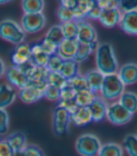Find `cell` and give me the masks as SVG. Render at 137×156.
<instances>
[{"label": "cell", "instance_id": "6da1fadb", "mask_svg": "<svg viewBox=\"0 0 137 156\" xmlns=\"http://www.w3.org/2000/svg\"><path fill=\"white\" fill-rule=\"evenodd\" d=\"M95 64L98 71L104 76L117 73L118 62L111 43L104 42L99 44L95 51Z\"/></svg>", "mask_w": 137, "mask_h": 156}, {"label": "cell", "instance_id": "7a4b0ae2", "mask_svg": "<svg viewBox=\"0 0 137 156\" xmlns=\"http://www.w3.org/2000/svg\"><path fill=\"white\" fill-rule=\"evenodd\" d=\"M125 85L122 83L117 74L104 76V80L100 91L101 97L106 102H115L124 93Z\"/></svg>", "mask_w": 137, "mask_h": 156}, {"label": "cell", "instance_id": "3957f363", "mask_svg": "<svg viewBox=\"0 0 137 156\" xmlns=\"http://www.w3.org/2000/svg\"><path fill=\"white\" fill-rule=\"evenodd\" d=\"M0 37L17 46L24 42L25 32L18 23L6 19L0 22Z\"/></svg>", "mask_w": 137, "mask_h": 156}, {"label": "cell", "instance_id": "277c9868", "mask_svg": "<svg viewBox=\"0 0 137 156\" xmlns=\"http://www.w3.org/2000/svg\"><path fill=\"white\" fill-rule=\"evenodd\" d=\"M102 142L100 138L93 134H83L75 141V150L80 156H97Z\"/></svg>", "mask_w": 137, "mask_h": 156}, {"label": "cell", "instance_id": "5b68a950", "mask_svg": "<svg viewBox=\"0 0 137 156\" xmlns=\"http://www.w3.org/2000/svg\"><path fill=\"white\" fill-rule=\"evenodd\" d=\"M132 115L118 101H115L108 105L106 120L115 125H124L131 122Z\"/></svg>", "mask_w": 137, "mask_h": 156}, {"label": "cell", "instance_id": "8992f818", "mask_svg": "<svg viewBox=\"0 0 137 156\" xmlns=\"http://www.w3.org/2000/svg\"><path fill=\"white\" fill-rule=\"evenodd\" d=\"M46 25V17L42 13L24 14L21 20V26L23 30L28 34H35L42 31Z\"/></svg>", "mask_w": 137, "mask_h": 156}, {"label": "cell", "instance_id": "52a82bcc", "mask_svg": "<svg viewBox=\"0 0 137 156\" xmlns=\"http://www.w3.org/2000/svg\"><path fill=\"white\" fill-rule=\"evenodd\" d=\"M71 123L70 112L62 107L57 106L53 113V128L54 132L58 136L68 133Z\"/></svg>", "mask_w": 137, "mask_h": 156}, {"label": "cell", "instance_id": "ba28073f", "mask_svg": "<svg viewBox=\"0 0 137 156\" xmlns=\"http://www.w3.org/2000/svg\"><path fill=\"white\" fill-rule=\"evenodd\" d=\"M78 23V35L77 40L79 43L90 44L98 41V34L93 24L84 20L76 21Z\"/></svg>", "mask_w": 137, "mask_h": 156}, {"label": "cell", "instance_id": "9c48e42d", "mask_svg": "<svg viewBox=\"0 0 137 156\" xmlns=\"http://www.w3.org/2000/svg\"><path fill=\"white\" fill-rule=\"evenodd\" d=\"M6 78L7 80L9 82L10 86L13 88L16 87L19 90L25 87L28 83V79H27L24 72L19 67L15 66H11L6 69Z\"/></svg>", "mask_w": 137, "mask_h": 156}, {"label": "cell", "instance_id": "30bf717a", "mask_svg": "<svg viewBox=\"0 0 137 156\" xmlns=\"http://www.w3.org/2000/svg\"><path fill=\"white\" fill-rule=\"evenodd\" d=\"M20 100L24 104H33L44 97V90L27 84L25 87L22 88L18 92Z\"/></svg>", "mask_w": 137, "mask_h": 156}, {"label": "cell", "instance_id": "8fae6325", "mask_svg": "<svg viewBox=\"0 0 137 156\" xmlns=\"http://www.w3.org/2000/svg\"><path fill=\"white\" fill-rule=\"evenodd\" d=\"M31 60V47L27 43H22L16 46L11 56V61L13 66H22Z\"/></svg>", "mask_w": 137, "mask_h": 156}, {"label": "cell", "instance_id": "7c38bea8", "mask_svg": "<svg viewBox=\"0 0 137 156\" xmlns=\"http://www.w3.org/2000/svg\"><path fill=\"white\" fill-rule=\"evenodd\" d=\"M117 74L125 86L135 84L137 82V64L127 63L121 66Z\"/></svg>", "mask_w": 137, "mask_h": 156}, {"label": "cell", "instance_id": "4fadbf2b", "mask_svg": "<svg viewBox=\"0 0 137 156\" xmlns=\"http://www.w3.org/2000/svg\"><path fill=\"white\" fill-rule=\"evenodd\" d=\"M121 18H122V12L119 10L118 8L104 9L102 10L99 22L102 26L106 28H114L119 25Z\"/></svg>", "mask_w": 137, "mask_h": 156}, {"label": "cell", "instance_id": "5bb4252c", "mask_svg": "<svg viewBox=\"0 0 137 156\" xmlns=\"http://www.w3.org/2000/svg\"><path fill=\"white\" fill-rule=\"evenodd\" d=\"M107 108H108L107 102L103 100L101 96H98L96 98L94 102L88 107V109L92 117V122H101L104 121L106 119Z\"/></svg>", "mask_w": 137, "mask_h": 156}, {"label": "cell", "instance_id": "9a60e30c", "mask_svg": "<svg viewBox=\"0 0 137 156\" xmlns=\"http://www.w3.org/2000/svg\"><path fill=\"white\" fill-rule=\"evenodd\" d=\"M119 26L124 33L137 36V10L123 13Z\"/></svg>", "mask_w": 137, "mask_h": 156}, {"label": "cell", "instance_id": "2e32d148", "mask_svg": "<svg viewBox=\"0 0 137 156\" xmlns=\"http://www.w3.org/2000/svg\"><path fill=\"white\" fill-rule=\"evenodd\" d=\"M78 40H68L64 39L57 46V53L65 60H74L78 48Z\"/></svg>", "mask_w": 137, "mask_h": 156}, {"label": "cell", "instance_id": "e0dca14e", "mask_svg": "<svg viewBox=\"0 0 137 156\" xmlns=\"http://www.w3.org/2000/svg\"><path fill=\"white\" fill-rule=\"evenodd\" d=\"M17 92L9 84L0 85V109H6L16 100Z\"/></svg>", "mask_w": 137, "mask_h": 156}, {"label": "cell", "instance_id": "ac0fdd59", "mask_svg": "<svg viewBox=\"0 0 137 156\" xmlns=\"http://www.w3.org/2000/svg\"><path fill=\"white\" fill-rule=\"evenodd\" d=\"M71 122L76 126H85L92 122V117L88 108L78 107L70 114Z\"/></svg>", "mask_w": 137, "mask_h": 156}, {"label": "cell", "instance_id": "d6986e66", "mask_svg": "<svg viewBox=\"0 0 137 156\" xmlns=\"http://www.w3.org/2000/svg\"><path fill=\"white\" fill-rule=\"evenodd\" d=\"M85 78L87 80L90 91H92L96 94H100L102 85L104 80V75L102 74L100 71H98L97 69H92L89 70L88 72H87Z\"/></svg>", "mask_w": 137, "mask_h": 156}, {"label": "cell", "instance_id": "ffe728a7", "mask_svg": "<svg viewBox=\"0 0 137 156\" xmlns=\"http://www.w3.org/2000/svg\"><path fill=\"white\" fill-rule=\"evenodd\" d=\"M31 47V60L30 63L36 66H40V67H46L48 60H49V55L46 54L40 43L34 44Z\"/></svg>", "mask_w": 137, "mask_h": 156}, {"label": "cell", "instance_id": "44dd1931", "mask_svg": "<svg viewBox=\"0 0 137 156\" xmlns=\"http://www.w3.org/2000/svg\"><path fill=\"white\" fill-rule=\"evenodd\" d=\"M98 46H99L98 41L94 42V43H90V44L78 43V48H77L74 60L78 64L85 62L94 51H96Z\"/></svg>", "mask_w": 137, "mask_h": 156}, {"label": "cell", "instance_id": "7402d4cb", "mask_svg": "<svg viewBox=\"0 0 137 156\" xmlns=\"http://www.w3.org/2000/svg\"><path fill=\"white\" fill-rule=\"evenodd\" d=\"M59 73L67 80H70L79 76V64L75 60H65L59 69Z\"/></svg>", "mask_w": 137, "mask_h": 156}, {"label": "cell", "instance_id": "603a6c76", "mask_svg": "<svg viewBox=\"0 0 137 156\" xmlns=\"http://www.w3.org/2000/svg\"><path fill=\"white\" fill-rule=\"evenodd\" d=\"M118 102L131 114L137 112V94L133 92H124L119 97Z\"/></svg>", "mask_w": 137, "mask_h": 156}, {"label": "cell", "instance_id": "cb8c5ba5", "mask_svg": "<svg viewBox=\"0 0 137 156\" xmlns=\"http://www.w3.org/2000/svg\"><path fill=\"white\" fill-rule=\"evenodd\" d=\"M7 141L14 151H24L26 147V136L23 132H15L10 134L7 137Z\"/></svg>", "mask_w": 137, "mask_h": 156}, {"label": "cell", "instance_id": "d4e9b609", "mask_svg": "<svg viewBox=\"0 0 137 156\" xmlns=\"http://www.w3.org/2000/svg\"><path fill=\"white\" fill-rule=\"evenodd\" d=\"M98 96H99L98 94H96L92 91L87 90V91H82V92L76 93V95H75L74 99H75L76 105L78 107L88 108Z\"/></svg>", "mask_w": 137, "mask_h": 156}, {"label": "cell", "instance_id": "484cf974", "mask_svg": "<svg viewBox=\"0 0 137 156\" xmlns=\"http://www.w3.org/2000/svg\"><path fill=\"white\" fill-rule=\"evenodd\" d=\"M45 2L43 0H24L22 1V9L24 14H36L43 11Z\"/></svg>", "mask_w": 137, "mask_h": 156}, {"label": "cell", "instance_id": "4316f807", "mask_svg": "<svg viewBox=\"0 0 137 156\" xmlns=\"http://www.w3.org/2000/svg\"><path fill=\"white\" fill-rule=\"evenodd\" d=\"M62 34L65 39L68 40H77L78 35V23L76 21L63 23L60 24Z\"/></svg>", "mask_w": 137, "mask_h": 156}, {"label": "cell", "instance_id": "83f0119b", "mask_svg": "<svg viewBox=\"0 0 137 156\" xmlns=\"http://www.w3.org/2000/svg\"><path fill=\"white\" fill-rule=\"evenodd\" d=\"M97 156H123V148L117 143H105L102 145Z\"/></svg>", "mask_w": 137, "mask_h": 156}, {"label": "cell", "instance_id": "f1b7e54d", "mask_svg": "<svg viewBox=\"0 0 137 156\" xmlns=\"http://www.w3.org/2000/svg\"><path fill=\"white\" fill-rule=\"evenodd\" d=\"M44 37L46 39L52 41L53 43L56 44L57 46H58L61 43V42L65 39L64 37H63V34H62L61 27L58 24L51 26L48 29V31L46 32Z\"/></svg>", "mask_w": 137, "mask_h": 156}, {"label": "cell", "instance_id": "f546056e", "mask_svg": "<svg viewBox=\"0 0 137 156\" xmlns=\"http://www.w3.org/2000/svg\"><path fill=\"white\" fill-rule=\"evenodd\" d=\"M123 147L129 156H137V135H127L123 139Z\"/></svg>", "mask_w": 137, "mask_h": 156}, {"label": "cell", "instance_id": "4dcf8cb0", "mask_svg": "<svg viewBox=\"0 0 137 156\" xmlns=\"http://www.w3.org/2000/svg\"><path fill=\"white\" fill-rule=\"evenodd\" d=\"M68 84L76 92H82V91H87L90 90L87 80H86L85 76H77L70 80H68Z\"/></svg>", "mask_w": 137, "mask_h": 156}, {"label": "cell", "instance_id": "1f68e13d", "mask_svg": "<svg viewBox=\"0 0 137 156\" xmlns=\"http://www.w3.org/2000/svg\"><path fill=\"white\" fill-rule=\"evenodd\" d=\"M93 1H78V5L74 9V18L75 21L86 19L87 14L91 8Z\"/></svg>", "mask_w": 137, "mask_h": 156}, {"label": "cell", "instance_id": "d6a6232c", "mask_svg": "<svg viewBox=\"0 0 137 156\" xmlns=\"http://www.w3.org/2000/svg\"><path fill=\"white\" fill-rule=\"evenodd\" d=\"M46 82L47 84L53 85V86H56L59 89H62L68 84V80L59 72H49Z\"/></svg>", "mask_w": 137, "mask_h": 156}, {"label": "cell", "instance_id": "836d02e7", "mask_svg": "<svg viewBox=\"0 0 137 156\" xmlns=\"http://www.w3.org/2000/svg\"><path fill=\"white\" fill-rule=\"evenodd\" d=\"M63 59L57 53H54L51 56H49V60L47 63V69L50 72H59V69L63 64Z\"/></svg>", "mask_w": 137, "mask_h": 156}, {"label": "cell", "instance_id": "e575fe53", "mask_svg": "<svg viewBox=\"0 0 137 156\" xmlns=\"http://www.w3.org/2000/svg\"><path fill=\"white\" fill-rule=\"evenodd\" d=\"M44 97L50 101L58 102L60 99V89L53 86V85L47 84L44 89Z\"/></svg>", "mask_w": 137, "mask_h": 156}, {"label": "cell", "instance_id": "d590c367", "mask_svg": "<svg viewBox=\"0 0 137 156\" xmlns=\"http://www.w3.org/2000/svg\"><path fill=\"white\" fill-rule=\"evenodd\" d=\"M57 16L58 20L61 22V23H68V22H72V21H75L73 10L63 8L61 6L57 9Z\"/></svg>", "mask_w": 137, "mask_h": 156}, {"label": "cell", "instance_id": "8d00e7d4", "mask_svg": "<svg viewBox=\"0 0 137 156\" xmlns=\"http://www.w3.org/2000/svg\"><path fill=\"white\" fill-rule=\"evenodd\" d=\"M9 116L6 109H0V135H5L9 131Z\"/></svg>", "mask_w": 137, "mask_h": 156}, {"label": "cell", "instance_id": "74e56055", "mask_svg": "<svg viewBox=\"0 0 137 156\" xmlns=\"http://www.w3.org/2000/svg\"><path fill=\"white\" fill-rule=\"evenodd\" d=\"M118 9L123 13L137 10V1L136 0H123V1H118Z\"/></svg>", "mask_w": 137, "mask_h": 156}, {"label": "cell", "instance_id": "f35d334b", "mask_svg": "<svg viewBox=\"0 0 137 156\" xmlns=\"http://www.w3.org/2000/svg\"><path fill=\"white\" fill-rule=\"evenodd\" d=\"M76 95V92L67 84L62 89H60V99L59 101H68V100H73Z\"/></svg>", "mask_w": 137, "mask_h": 156}, {"label": "cell", "instance_id": "ab89813d", "mask_svg": "<svg viewBox=\"0 0 137 156\" xmlns=\"http://www.w3.org/2000/svg\"><path fill=\"white\" fill-rule=\"evenodd\" d=\"M40 46H42L43 51L48 54L49 56L57 53V46L56 44H54L52 41L46 39L45 37L42 40V42H40Z\"/></svg>", "mask_w": 137, "mask_h": 156}, {"label": "cell", "instance_id": "60d3db41", "mask_svg": "<svg viewBox=\"0 0 137 156\" xmlns=\"http://www.w3.org/2000/svg\"><path fill=\"white\" fill-rule=\"evenodd\" d=\"M101 14H102V9L98 6L97 1H93V4H92L91 8L89 9L86 18L91 19V20H98L99 21Z\"/></svg>", "mask_w": 137, "mask_h": 156}, {"label": "cell", "instance_id": "b9f144b4", "mask_svg": "<svg viewBox=\"0 0 137 156\" xmlns=\"http://www.w3.org/2000/svg\"><path fill=\"white\" fill-rule=\"evenodd\" d=\"M14 151L7 141V139L0 140V156H13Z\"/></svg>", "mask_w": 137, "mask_h": 156}, {"label": "cell", "instance_id": "7bdbcfd3", "mask_svg": "<svg viewBox=\"0 0 137 156\" xmlns=\"http://www.w3.org/2000/svg\"><path fill=\"white\" fill-rule=\"evenodd\" d=\"M25 156H44L43 151L36 145H26L24 149Z\"/></svg>", "mask_w": 137, "mask_h": 156}, {"label": "cell", "instance_id": "ee69618b", "mask_svg": "<svg viewBox=\"0 0 137 156\" xmlns=\"http://www.w3.org/2000/svg\"><path fill=\"white\" fill-rule=\"evenodd\" d=\"M97 4L102 10L118 8V1L116 0H101V1H97Z\"/></svg>", "mask_w": 137, "mask_h": 156}, {"label": "cell", "instance_id": "f6af8a7d", "mask_svg": "<svg viewBox=\"0 0 137 156\" xmlns=\"http://www.w3.org/2000/svg\"><path fill=\"white\" fill-rule=\"evenodd\" d=\"M77 5H78V1H75V0H63V1H60L61 7L73 10V11L76 9Z\"/></svg>", "mask_w": 137, "mask_h": 156}, {"label": "cell", "instance_id": "bcb514c9", "mask_svg": "<svg viewBox=\"0 0 137 156\" xmlns=\"http://www.w3.org/2000/svg\"><path fill=\"white\" fill-rule=\"evenodd\" d=\"M6 65H5V62L0 58V79H1L5 73H6Z\"/></svg>", "mask_w": 137, "mask_h": 156}, {"label": "cell", "instance_id": "7dc6e473", "mask_svg": "<svg viewBox=\"0 0 137 156\" xmlns=\"http://www.w3.org/2000/svg\"><path fill=\"white\" fill-rule=\"evenodd\" d=\"M13 156H25L24 150V151H14V153H13Z\"/></svg>", "mask_w": 137, "mask_h": 156}, {"label": "cell", "instance_id": "c3c4849f", "mask_svg": "<svg viewBox=\"0 0 137 156\" xmlns=\"http://www.w3.org/2000/svg\"><path fill=\"white\" fill-rule=\"evenodd\" d=\"M9 1H0V5H2V4H7L9 3Z\"/></svg>", "mask_w": 137, "mask_h": 156}]
</instances>
